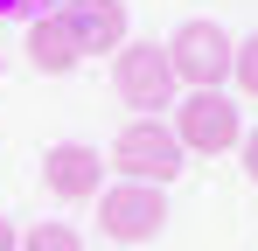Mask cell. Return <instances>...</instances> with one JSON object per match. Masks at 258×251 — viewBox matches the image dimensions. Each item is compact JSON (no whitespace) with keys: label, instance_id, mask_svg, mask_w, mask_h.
Masks as SVG:
<instances>
[{"label":"cell","instance_id":"obj_1","mask_svg":"<svg viewBox=\"0 0 258 251\" xmlns=\"http://www.w3.org/2000/svg\"><path fill=\"white\" fill-rule=\"evenodd\" d=\"M112 174L119 181H154V189H168L174 174L188 167V154H181V140H174L168 119H126V133L112 140Z\"/></svg>","mask_w":258,"mask_h":251},{"label":"cell","instance_id":"obj_2","mask_svg":"<svg viewBox=\"0 0 258 251\" xmlns=\"http://www.w3.org/2000/svg\"><path fill=\"white\" fill-rule=\"evenodd\" d=\"M112 91H119V105H133V119H161L174 98H181L174 63H168L161 42H126L112 56Z\"/></svg>","mask_w":258,"mask_h":251},{"label":"cell","instance_id":"obj_3","mask_svg":"<svg viewBox=\"0 0 258 251\" xmlns=\"http://www.w3.org/2000/svg\"><path fill=\"white\" fill-rule=\"evenodd\" d=\"M161 49H168L181 91H223V84H230V56H237V42L223 35L216 21H181Z\"/></svg>","mask_w":258,"mask_h":251},{"label":"cell","instance_id":"obj_4","mask_svg":"<svg viewBox=\"0 0 258 251\" xmlns=\"http://www.w3.org/2000/svg\"><path fill=\"white\" fill-rule=\"evenodd\" d=\"M98 230H105L112 244H154V237L168 230V189H154V181H105Z\"/></svg>","mask_w":258,"mask_h":251},{"label":"cell","instance_id":"obj_5","mask_svg":"<svg viewBox=\"0 0 258 251\" xmlns=\"http://www.w3.org/2000/svg\"><path fill=\"white\" fill-rule=\"evenodd\" d=\"M168 126H174V140H181V154H230L244 140L237 98H223V91H181Z\"/></svg>","mask_w":258,"mask_h":251},{"label":"cell","instance_id":"obj_6","mask_svg":"<svg viewBox=\"0 0 258 251\" xmlns=\"http://www.w3.org/2000/svg\"><path fill=\"white\" fill-rule=\"evenodd\" d=\"M105 174H112V161L91 154L84 140H56L42 154V189L56 203H98V196H105Z\"/></svg>","mask_w":258,"mask_h":251},{"label":"cell","instance_id":"obj_7","mask_svg":"<svg viewBox=\"0 0 258 251\" xmlns=\"http://www.w3.org/2000/svg\"><path fill=\"white\" fill-rule=\"evenodd\" d=\"M84 56H119L126 49V0H63L56 7Z\"/></svg>","mask_w":258,"mask_h":251},{"label":"cell","instance_id":"obj_8","mask_svg":"<svg viewBox=\"0 0 258 251\" xmlns=\"http://www.w3.org/2000/svg\"><path fill=\"white\" fill-rule=\"evenodd\" d=\"M77 63H84V49L70 35V21H63V14H35V21H28V70H35V77H70Z\"/></svg>","mask_w":258,"mask_h":251},{"label":"cell","instance_id":"obj_9","mask_svg":"<svg viewBox=\"0 0 258 251\" xmlns=\"http://www.w3.org/2000/svg\"><path fill=\"white\" fill-rule=\"evenodd\" d=\"M21 251H84V237L70 223H35V230H21Z\"/></svg>","mask_w":258,"mask_h":251},{"label":"cell","instance_id":"obj_10","mask_svg":"<svg viewBox=\"0 0 258 251\" xmlns=\"http://www.w3.org/2000/svg\"><path fill=\"white\" fill-rule=\"evenodd\" d=\"M230 84H237V98H258V35L237 42V56H230Z\"/></svg>","mask_w":258,"mask_h":251},{"label":"cell","instance_id":"obj_11","mask_svg":"<svg viewBox=\"0 0 258 251\" xmlns=\"http://www.w3.org/2000/svg\"><path fill=\"white\" fill-rule=\"evenodd\" d=\"M237 161H244V174H251V181H258V126H251V133H244V140H237Z\"/></svg>","mask_w":258,"mask_h":251},{"label":"cell","instance_id":"obj_12","mask_svg":"<svg viewBox=\"0 0 258 251\" xmlns=\"http://www.w3.org/2000/svg\"><path fill=\"white\" fill-rule=\"evenodd\" d=\"M0 14H28V21H35V14H42V0H0Z\"/></svg>","mask_w":258,"mask_h":251},{"label":"cell","instance_id":"obj_13","mask_svg":"<svg viewBox=\"0 0 258 251\" xmlns=\"http://www.w3.org/2000/svg\"><path fill=\"white\" fill-rule=\"evenodd\" d=\"M0 251H21V230H14L7 216H0Z\"/></svg>","mask_w":258,"mask_h":251}]
</instances>
